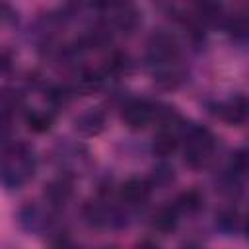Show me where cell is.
I'll return each mask as SVG.
<instances>
[{"label":"cell","mask_w":249,"mask_h":249,"mask_svg":"<svg viewBox=\"0 0 249 249\" xmlns=\"http://www.w3.org/2000/svg\"><path fill=\"white\" fill-rule=\"evenodd\" d=\"M214 136L210 130L202 128V126H191L189 130H185V161L191 167H202L210 161L212 154H214Z\"/></svg>","instance_id":"cell-2"},{"label":"cell","mask_w":249,"mask_h":249,"mask_svg":"<svg viewBox=\"0 0 249 249\" xmlns=\"http://www.w3.org/2000/svg\"><path fill=\"white\" fill-rule=\"evenodd\" d=\"M200 204H202L200 195H198L196 191H187V193H183V195L175 200L173 206L177 208V212H195V210L200 208Z\"/></svg>","instance_id":"cell-9"},{"label":"cell","mask_w":249,"mask_h":249,"mask_svg":"<svg viewBox=\"0 0 249 249\" xmlns=\"http://www.w3.org/2000/svg\"><path fill=\"white\" fill-rule=\"evenodd\" d=\"M101 6H115V4H119L121 0H97Z\"/></svg>","instance_id":"cell-13"},{"label":"cell","mask_w":249,"mask_h":249,"mask_svg":"<svg viewBox=\"0 0 249 249\" xmlns=\"http://www.w3.org/2000/svg\"><path fill=\"white\" fill-rule=\"evenodd\" d=\"M245 29H247V25H245V19L243 18H237L235 21H231V33L237 39H243L245 37Z\"/></svg>","instance_id":"cell-12"},{"label":"cell","mask_w":249,"mask_h":249,"mask_svg":"<svg viewBox=\"0 0 249 249\" xmlns=\"http://www.w3.org/2000/svg\"><path fill=\"white\" fill-rule=\"evenodd\" d=\"M12 136V124H10V119L0 113V146H6L8 140Z\"/></svg>","instance_id":"cell-11"},{"label":"cell","mask_w":249,"mask_h":249,"mask_svg":"<svg viewBox=\"0 0 249 249\" xmlns=\"http://www.w3.org/2000/svg\"><path fill=\"white\" fill-rule=\"evenodd\" d=\"M103 124H105V119H103V115H101L99 111H95V109H89V111L82 113V115L74 121L76 130H78L80 134H84V136H95V134H99V132L103 130Z\"/></svg>","instance_id":"cell-6"},{"label":"cell","mask_w":249,"mask_h":249,"mask_svg":"<svg viewBox=\"0 0 249 249\" xmlns=\"http://www.w3.org/2000/svg\"><path fill=\"white\" fill-rule=\"evenodd\" d=\"M150 183L146 179H138V177H132L128 181L123 183L121 187V200L130 204V206H136V204H142L148 200L150 196Z\"/></svg>","instance_id":"cell-5"},{"label":"cell","mask_w":249,"mask_h":249,"mask_svg":"<svg viewBox=\"0 0 249 249\" xmlns=\"http://www.w3.org/2000/svg\"><path fill=\"white\" fill-rule=\"evenodd\" d=\"M216 115L228 124H243L247 121V99L243 95H233L224 103L216 105Z\"/></svg>","instance_id":"cell-4"},{"label":"cell","mask_w":249,"mask_h":249,"mask_svg":"<svg viewBox=\"0 0 249 249\" xmlns=\"http://www.w3.org/2000/svg\"><path fill=\"white\" fill-rule=\"evenodd\" d=\"M179 146V136L175 130L171 128H161L156 136H154V142H152V152L160 158H167L171 156Z\"/></svg>","instance_id":"cell-7"},{"label":"cell","mask_w":249,"mask_h":249,"mask_svg":"<svg viewBox=\"0 0 249 249\" xmlns=\"http://www.w3.org/2000/svg\"><path fill=\"white\" fill-rule=\"evenodd\" d=\"M37 161L33 150L23 142L6 144L0 148V183L8 189H19L35 173Z\"/></svg>","instance_id":"cell-1"},{"label":"cell","mask_w":249,"mask_h":249,"mask_svg":"<svg viewBox=\"0 0 249 249\" xmlns=\"http://www.w3.org/2000/svg\"><path fill=\"white\" fill-rule=\"evenodd\" d=\"M177 222H179V212L175 206H163L160 208L154 218H152V228L161 231V233H169L177 228Z\"/></svg>","instance_id":"cell-8"},{"label":"cell","mask_w":249,"mask_h":249,"mask_svg":"<svg viewBox=\"0 0 249 249\" xmlns=\"http://www.w3.org/2000/svg\"><path fill=\"white\" fill-rule=\"evenodd\" d=\"M156 117H158V109L148 101L134 99L123 107V121L126 123L128 128H134V130L146 128Z\"/></svg>","instance_id":"cell-3"},{"label":"cell","mask_w":249,"mask_h":249,"mask_svg":"<svg viewBox=\"0 0 249 249\" xmlns=\"http://www.w3.org/2000/svg\"><path fill=\"white\" fill-rule=\"evenodd\" d=\"M51 124H53V115L47 111H33L27 117V126L35 132H45L51 128Z\"/></svg>","instance_id":"cell-10"}]
</instances>
